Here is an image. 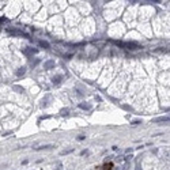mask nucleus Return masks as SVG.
I'll return each instance as SVG.
<instances>
[{
    "label": "nucleus",
    "mask_w": 170,
    "mask_h": 170,
    "mask_svg": "<svg viewBox=\"0 0 170 170\" xmlns=\"http://www.w3.org/2000/svg\"><path fill=\"white\" fill-rule=\"evenodd\" d=\"M113 163H105L102 165V169H98V170H112Z\"/></svg>",
    "instance_id": "f257e3e1"
},
{
    "label": "nucleus",
    "mask_w": 170,
    "mask_h": 170,
    "mask_svg": "<svg viewBox=\"0 0 170 170\" xmlns=\"http://www.w3.org/2000/svg\"><path fill=\"white\" fill-rule=\"evenodd\" d=\"M25 72H26V68H25V67H22L21 70H18V72H16V74H18V75H23Z\"/></svg>",
    "instance_id": "f03ea898"
}]
</instances>
